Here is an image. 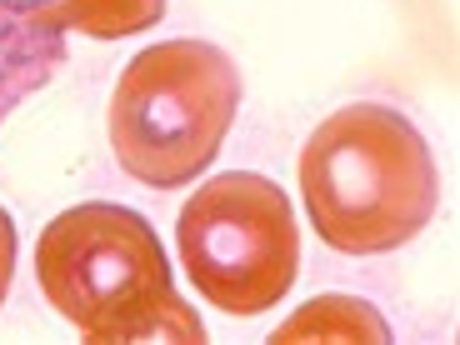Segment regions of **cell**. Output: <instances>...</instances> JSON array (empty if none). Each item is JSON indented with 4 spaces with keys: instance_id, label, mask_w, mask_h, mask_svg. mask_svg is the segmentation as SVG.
<instances>
[{
    "instance_id": "obj_4",
    "label": "cell",
    "mask_w": 460,
    "mask_h": 345,
    "mask_svg": "<svg viewBox=\"0 0 460 345\" xmlns=\"http://www.w3.org/2000/svg\"><path fill=\"white\" fill-rule=\"evenodd\" d=\"M175 251L190 286L226 315H265L296 286L300 230L286 190L255 171L210 175L181 206Z\"/></svg>"
},
{
    "instance_id": "obj_2",
    "label": "cell",
    "mask_w": 460,
    "mask_h": 345,
    "mask_svg": "<svg viewBox=\"0 0 460 345\" xmlns=\"http://www.w3.org/2000/svg\"><path fill=\"white\" fill-rule=\"evenodd\" d=\"M241 66L216 40H161L146 46L115 81L111 150L140 185H190L220 155L241 115Z\"/></svg>"
},
{
    "instance_id": "obj_9",
    "label": "cell",
    "mask_w": 460,
    "mask_h": 345,
    "mask_svg": "<svg viewBox=\"0 0 460 345\" xmlns=\"http://www.w3.org/2000/svg\"><path fill=\"white\" fill-rule=\"evenodd\" d=\"M56 0H0V15H50Z\"/></svg>"
},
{
    "instance_id": "obj_8",
    "label": "cell",
    "mask_w": 460,
    "mask_h": 345,
    "mask_svg": "<svg viewBox=\"0 0 460 345\" xmlns=\"http://www.w3.org/2000/svg\"><path fill=\"white\" fill-rule=\"evenodd\" d=\"M11 280H15V220L0 206V305L11 296Z\"/></svg>"
},
{
    "instance_id": "obj_6",
    "label": "cell",
    "mask_w": 460,
    "mask_h": 345,
    "mask_svg": "<svg viewBox=\"0 0 460 345\" xmlns=\"http://www.w3.org/2000/svg\"><path fill=\"white\" fill-rule=\"evenodd\" d=\"M325 341L391 345V325H385V315L376 305H366L356 296H315L286 325L270 331V345H325Z\"/></svg>"
},
{
    "instance_id": "obj_7",
    "label": "cell",
    "mask_w": 460,
    "mask_h": 345,
    "mask_svg": "<svg viewBox=\"0 0 460 345\" xmlns=\"http://www.w3.org/2000/svg\"><path fill=\"white\" fill-rule=\"evenodd\" d=\"M165 5L171 0H56V21L66 31H81L85 40H120L161 25Z\"/></svg>"
},
{
    "instance_id": "obj_1",
    "label": "cell",
    "mask_w": 460,
    "mask_h": 345,
    "mask_svg": "<svg viewBox=\"0 0 460 345\" xmlns=\"http://www.w3.org/2000/svg\"><path fill=\"white\" fill-rule=\"evenodd\" d=\"M311 226L341 255L401 251L440 206V171L426 136L395 105L356 101L325 115L300 150Z\"/></svg>"
},
{
    "instance_id": "obj_5",
    "label": "cell",
    "mask_w": 460,
    "mask_h": 345,
    "mask_svg": "<svg viewBox=\"0 0 460 345\" xmlns=\"http://www.w3.org/2000/svg\"><path fill=\"white\" fill-rule=\"evenodd\" d=\"M66 66V25L50 15H0V126Z\"/></svg>"
},
{
    "instance_id": "obj_3",
    "label": "cell",
    "mask_w": 460,
    "mask_h": 345,
    "mask_svg": "<svg viewBox=\"0 0 460 345\" xmlns=\"http://www.w3.org/2000/svg\"><path fill=\"white\" fill-rule=\"evenodd\" d=\"M35 280L91 345H126L140 315L175 300L171 261L150 220L111 200L60 210L40 230Z\"/></svg>"
}]
</instances>
